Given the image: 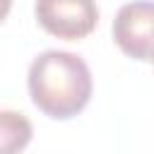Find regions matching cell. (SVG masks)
<instances>
[{
  "mask_svg": "<svg viewBox=\"0 0 154 154\" xmlns=\"http://www.w3.org/2000/svg\"><path fill=\"white\" fill-rule=\"evenodd\" d=\"M31 142V123L24 118V113L5 108L0 113V147L2 152H22Z\"/></svg>",
  "mask_w": 154,
  "mask_h": 154,
  "instance_id": "obj_4",
  "label": "cell"
},
{
  "mask_svg": "<svg viewBox=\"0 0 154 154\" xmlns=\"http://www.w3.org/2000/svg\"><path fill=\"white\" fill-rule=\"evenodd\" d=\"M26 87L31 103L43 116L53 120H70L87 108L94 79L82 55L51 48L31 60Z\"/></svg>",
  "mask_w": 154,
  "mask_h": 154,
  "instance_id": "obj_1",
  "label": "cell"
},
{
  "mask_svg": "<svg viewBox=\"0 0 154 154\" xmlns=\"http://www.w3.org/2000/svg\"><path fill=\"white\" fill-rule=\"evenodd\" d=\"M116 46L132 60L154 63V0H135L116 12L111 24Z\"/></svg>",
  "mask_w": 154,
  "mask_h": 154,
  "instance_id": "obj_3",
  "label": "cell"
},
{
  "mask_svg": "<svg viewBox=\"0 0 154 154\" xmlns=\"http://www.w3.org/2000/svg\"><path fill=\"white\" fill-rule=\"evenodd\" d=\"M34 17L46 34L79 41L96 29L99 7L94 0H36Z\"/></svg>",
  "mask_w": 154,
  "mask_h": 154,
  "instance_id": "obj_2",
  "label": "cell"
}]
</instances>
